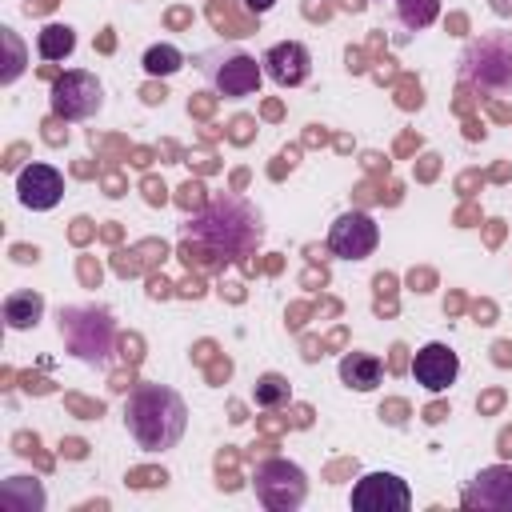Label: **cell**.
I'll list each match as a JSON object with an SVG mask.
<instances>
[{"label":"cell","instance_id":"obj_18","mask_svg":"<svg viewBox=\"0 0 512 512\" xmlns=\"http://www.w3.org/2000/svg\"><path fill=\"white\" fill-rule=\"evenodd\" d=\"M180 64H184V56L172 44H152L144 52V72L148 76H172V72H180Z\"/></svg>","mask_w":512,"mask_h":512},{"label":"cell","instance_id":"obj_21","mask_svg":"<svg viewBox=\"0 0 512 512\" xmlns=\"http://www.w3.org/2000/svg\"><path fill=\"white\" fill-rule=\"evenodd\" d=\"M184 204H192V208H200V204H204V188L188 180V184H184Z\"/></svg>","mask_w":512,"mask_h":512},{"label":"cell","instance_id":"obj_2","mask_svg":"<svg viewBox=\"0 0 512 512\" xmlns=\"http://www.w3.org/2000/svg\"><path fill=\"white\" fill-rule=\"evenodd\" d=\"M188 236L212 244L224 256H236V252H248L260 240V216L248 200H240L232 192H220L204 204V212H196L188 220Z\"/></svg>","mask_w":512,"mask_h":512},{"label":"cell","instance_id":"obj_7","mask_svg":"<svg viewBox=\"0 0 512 512\" xmlns=\"http://www.w3.org/2000/svg\"><path fill=\"white\" fill-rule=\"evenodd\" d=\"M352 508L356 512H408L412 492L396 472H368L352 488Z\"/></svg>","mask_w":512,"mask_h":512},{"label":"cell","instance_id":"obj_22","mask_svg":"<svg viewBox=\"0 0 512 512\" xmlns=\"http://www.w3.org/2000/svg\"><path fill=\"white\" fill-rule=\"evenodd\" d=\"M244 4H248V12H256V16H260V12H268L276 0H244Z\"/></svg>","mask_w":512,"mask_h":512},{"label":"cell","instance_id":"obj_1","mask_svg":"<svg viewBox=\"0 0 512 512\" xmlns=\"http://www.w3.org/2000/svg\"><path fill=\"white\" fill-rule=\"evenodd\" d=\"M124 428L144 452L176 448L188 428V404L168 384H140L124 404Z\"/></svg>","mask_w":512,"mask_h":512},{"label":"cell","instance_id":"obj_8","mask_svg":"<svg viewBox=\"0 0 512 512\" xmlns=\"http://www.w3.org/2000/svg\"><path fill=\"white\" fill-rule=\"evenodd\" d=\"M376 244H380V228L364 212H344L328 228V252L340 260H364L376 252Z\"/></svg>","mask_w":512,"mask_h":512},{"label":"cell","instance_id":"obj_3","mask_svg":"<svg viewBox=\"0 0 512 512\" xmlns=\"http://www.w3.org/2000/svg\"><path fill=\"white\" fill-rule=\"evenodd\" d=\"M464 84L484 92H512V32H484L460 52Z\"/></svg>","mask_w":512,"mask_h":512},{"label":"cell","instance_id":"obj_25","mask_svg":"<svg viewBox=\"0 0 512 512\" xmlns=\"http://www.w3.org/2000/svg\"><path fill=\"white\" fill-rule=\"evenodd\" d=\"M500 444H504L500 452H504V456H512V432H504V440H500Z\"/></svg>","mask_w":512,"mask_h":512},{"label":"cell","instance_id":"obj_12","mask_svg":"<svg viewBox=\"0 0 512 512\" xmlns=\"http://www.w3.org/2000/svg\"><path fill=\"white\" fill-rule=\"evenodd\" d=\"M260 64H264V72H268L280 88H296V84L308 80L312 56H308V48H304L300 40H280V44H272V48L264 52Z\"/></svg>","mask_w":512,"mask_h":512},{"label":"cell","instance_id":"obj_10","mask_svg":"<svg viewBox=\"0 0 512 512\" xmlns=\"http://www.w3.org/2000/svg\"><path fill=\"white\" fill-rule=\"evenodd\" d=\"M412 376H416L420 388H428V392H444V388L460 376V356H456L448 344L432 340V344L416 348V356H412Z\"/></svg>","mask_w":512,"mask_h":512},{"label":"cell","instance_id":"obj_13","mask_svg":"<svg viewBox=\"0 0 512 512\" xmlns=\"http://www.w3.org/2000/svg\"><path fill=\"white\" fill-rule=\"evenodd\" d=\"M212 72V84H216V92L220 96H252L256 88H260V64L252 60V56H244V52H232V56H224L220 64H212L208 68Z\"/></svg>","mask_w":512,"mask_h":512},{"label":"cell","instance_id":"obj_16","mask_svg":"<svg viewBox=\"0 0 512 512\" xmlns=\"http://www.w3.org/2000/svg\"><path fill=\"white\" fill-rule=\"evenodd\" d=\"M36 48H40L44 60H64V56H72V48H76V32H72L68 24H48V28L36 36Z\"/></svg>","mask_w":512,"mask_h":512},{"label":"cell","instance_id":"obj_20","mask_svg":"<svg viewBox=\"0 0 512 512\" xmlns=\"http://www.w3.org/2000/svg\"><path fill=\"white\" fill-rule=\"evenodd\" d=\"M4 44H8V68H4V84H12L16 76H20V44H16V36H12V28H4Z\"/></svg>","mask_w":512,"mask_h":512},{"label":"cell","instance_id":"obj_6","mask_svg":"<svg viewBox=\"0 0 512 512\" xmlns=\"http://www.w3.org/2000/svg\"><path fill=\"white\" fill-rule=\"evenodd\" d=\"M304 492H308V484H304V472H300L296 464H288V460H268V464L256 468V496H260L268 508H276V512L300 508V504H304Z\"/></svg>","mask_w":512,"mask_h":512},{"label":"cell","instance_id":"obj_19","mask_svg":"<svg viewBox=\"0 0 512 512\" xmlns=\"http://www.w3.org/2000/svg\"><path fill=\"white\" fill-rule=\"evenodd\" d=\"M256 404H260V408H280V404H288V380L276 376V372L260 376V380H256Z\"/></svg>","mask_w":512,"mask_h":512},{"label":"cell","instance_id":"obj_14","mask_svg":"<svg viewBox=\"0 0 512 512\" xmlns=\"http://www.w3.org/2000/svg\"><path fill=\"white\" fill-rule=\"evenodd\" d=\"M384 376V364L372 356V352H344L340 356V380L356 392H372Z\"/></svg>","mask_w":512,"mask_h":512},{"label":"cell","instance_id":"obj_4","mask_svg":"<svg viewBox=\"0 0 512 512\" xmlns=\"http://www.w3.org/2000/svg\"><path fill=\"white\" fill-rule=\"evenodd\" d=\"M60 336H64L68 352L80 356L84 364H104L116 344V324L104 308L76 304V308H60Z\"/></svg>","mask_w":512,"mask_h":512},{"label":"cell","instance_id":"obj_11","mask_svg":"<svg viewBox=\"0 0 512 512\" xmlns=\"http://www.w3.org/2000/svg\"><path fill=\"white\" fill-rule=\"evenodd\" d=\"M16 196L24 208L32 212H48L60 204L64 196V176L52 168V164H28L20 176H16Z\"/></svg>","mask_w":512,"mask_h":512},{"label":"cell","instance_id":"obj_15","mask_svg":"<svg viewBox=\"0 0 512 512\" xmlns=\"http://www.w3.org/2000/svg\"><path fill=\"white\" fill-rule=\"evenodd\" d=\"M40 312H44V296H40V292H12V296L4 300V324H8L12 332L36 328Z\"/></svg>","mask_w":512,"mask_h":512},{"label":"cell","instance_id":"obj_23","mask_svg":"<svg viewBox=\"0 0 512 512\" xmlns=\"http://www.w3.org/2000/svg\"><path fill=\"white\" fill-rule=\"evenodd\" d=\"M492 12L496 16H512V0H492Z\"/></svg>","mask_w":512,"mask_h":512},{"label":"cell","instance_id":"obj_5","mask_svg":"<svg viewBox=\"0 0 512 512\" xmlns=\"http://www.w3.org/2000/svg\"><path fill=\"white\" fill-rule=\"evenodd\" d=\"M104 108V88L92 72L84 68H72L64 76L52 80V112L60 120H88Z\"/></svg>","mask_w":512,"mask_h":512},{"label":"cell","instance_id":"obj_24","mask_svg":"<svg viewBox=\"0 0 512 512\" xmlns=\"http://www.w3.org/2000/svg\"><path fill=\"white\" fill-rule=\"evenodd\" d=\"M16 260H24V264L36 260V248H16Z\"/></svg>","mask_w":512,"mask_h":512},{"label":"cell","instance_id":"obj_17","mask_svg":"<svg viewBox=\"0 0 512 512\" xmlns=\"http://www.w3.org/2000/svg\"><path fill=\"white\" fill-rule=\"evenodd\" d=\"M436 12H440V0H396V16L412 32L416 28H428L436 20Z\"/></svg>","mask_w":512,"mask_h":512},{"label":"cell","instance_id":"obj_9","mask_svg":"<svg viewBox=\"0 0 512 512\" xmlns=\"http://www.w3.org/2000/svg\"><path fill=\"white\" fill-rule=\"evenodd\" d=\"M464 508L472 512H512V468L496 464V468H484L460 496Z\"/></svg>","mask_w":512,"mask_h":512}]
</instances>
